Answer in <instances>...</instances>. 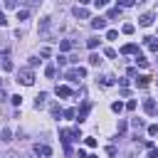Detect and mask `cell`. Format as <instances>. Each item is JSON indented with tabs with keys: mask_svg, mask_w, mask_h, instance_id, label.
<instances>
[{
	"mask_svg": "<svg viewBox=\"0 0 158 158\" xmlns=\"http://www.w3.org/2000/svg\"><path fill=\"white\" fill-rule=\"evenodd\" d=\"M59 138H62L64 143L79 141V138H81V131H79V128H62V131H59Z\"/></svg>",
	"mask_w": 158,
	"mask_h": 158,
	"instance_id": "cell-1",
	"label": "cell"
},
{
	"mask_svg": "<svg viewBox=\"0 0 158 158\" xmlns=\"http://www.w3.org/2000/svg\"><path fill=\"white\" fill-rule=\"evenodd\" d=\"M64 77H67L69 81H81V79L86 77V69H84V67H74V69H67Z\"/></svg>",
	"mask_w": 158,
	"mask_h": 158,
	"instance_id": "cell-2",
	"label": "cell"
},
{
	"mask_svg": "<svg viewBox=\"0 0 158 158\" xmlns=\"http://www.w3.org/2000/svg\"><path fill=\"white\" fill-rule=\"evenodd\" d=\"M17 81H20V84H25V86H32V84H35V72H32V69H20Z\"/></svg>",
	"mask_w": 158,
	"mask_h": 158,
	"instance_id": "cell-3",
	"label": "cell"
},
{
	"mask_svg": "<svg viewBox=\"0 0 158 158\" xmlns=\"http://www.w3.org/2000/svg\"><path fill=\"white\" fill-rule=\"evenodd\" d=\"M143 111L153 116V114L158 111V104H156V99H146V101H143Z\"/></svg>",
	"mask_w": 158,
	"mask_h": 158,
	"instance_id": "cell-4",
	"label": "cell"
},
{
	"mask_svg": "<svg viewBox=\"0 0 158 158\" xmlns=\"http://www.w3.org/2000/svg\"><path fill=\"white\" fill-rule=\"evenodd\" d=\"M32 151H35V156H44V158H47V156H52V148H49V146H44V143H37Z\"/></svg>",
	"mask_w": 158,
	"mask_h": 158,
	"instance_id": "cell-5",
	"label": "cell"
},
{
	"mask_svg": "<svg viewBox=\"0 0 158 158\" xmlns=\"http://www.w3.org/2000/svg\"><path fill=\"white\" fill-rule=\"evenodd\" d=\"M153 20H156V17H153V12H146V15H141V17H138V25H141V27H151V25H153Z\"/></svg>",
	"mask_w": 158,
	"mask_h": 158,
	"instance_id": "cell-6",
	"label": "cell"
},
{
	"mask_svg": "<svg viewBox=\"0 0 158 158\" xmlns=\"http://www.w3.org/2000/svg\"><path fill=\"white\" fill-rule=\"evenodd\" d=\"M57 96H62V99H67V96H72V89H69L67 84H59V86H57Z\"/></svg>",
	"mask_w": 158,
	"mask_h": 158,
	"instance_id": "cell-7",
	"label": "cell"
},
{
	"mask_svg": "<svg viewBox=\"0 0 158 158\" xmlns=\"http://www.w3.org/2000/svg\"><path fill=\"white\" fill-rule=\"evenodd\" d=\"M89 111H91V104H84V106H81V109L77 111V118H79V123H81V121L86 118V114H89Z\"/></svg>",
	"mask_w": 158,
	"mask_h": 158,
	"instance_id": "cell-8",
	"label": "cell"
},
{
	"mask_svg": "<svg viewBox=\"0 0 158 158\" xmlns=\"http://www.w3.org/2000/svg\"><path fill=\"white\" fill-rule=\"evenodd\" d=\"M91 27H94V30H104V27H106V17H94V20H91Z\"/></svg>",
	"mask_w": 158,
	"mask_h": 158,
	"instance_id": "cell-9",
	"label": "cell"
},
{
	"mask_svg": "<svg viewBox=\"0 0 158 158\" xmlns=\"http://www.w3.org/2000/svg\"><path fill=\"white\" fill-rule=\"evenodd\" d=\"M47 30H49V17H42V20H40V25H37V32H42V35H44Z\"/></svg>",
	"mask_w": 158,
	"mask_h": 158,
	"instance_id": "cell-10",
	"label": "cell"
},
{
	"mask_svg": "<svg viewBox=\"0 0 158 158\" xmlns=\"http://www.w3.org/2000/svg\"><path fill=\"white\" fill-rule=\"evenodd\" d=\"M121 52H123V54H133V52H138V47H136L133 42H128V44H123V47H121Z\"/></svg>",
	"mask_w": 158,
	"mask_h": 158,
	"instance_id": "cell-11",
	"label": "cell"
},
{
	"mask_svg": "<svg viewBox=\"0 0 158 158\" xmlns=\"http://www.w3.org/2000/svg\"><path fill=\"white\" fill-rule=\"evenodd\" d=\"M136 84H138V86L143 89V86H148V84H151V77H148V74H141V77L136 79Z\"/></svg>",
	"mask_w": 158,
	"mask_h": 158,
	"instance_id": "cell-12",
	"label": "cell"
},
{
	"mask_svg": "<svg viewBox=\"0 0 158 158\" xmlns=\"http://www.w3.org/2000/svg\"><path fill=\"white\" fill-rule=\"evenodd\" d=\"M44 101H47V94L42 91V94H37V101H35V109H42L44 106Z\"/></svg>",
	"mask_w": 158,
	"mask_h": 158,
	"instance_id": "cell-13",
	"label": "cell"
},
{
	"mask_svg": "<svg viewBox=\"0 0 158 158\" xmlns=\"http://www.w3.org/2000/svg\"><path fill=\"white\" fill-rule=\"evenodd\" d=\"M89 64H91V67H99V64H101V57H99L96 52H94V54H89Z\"/></svg>",
	"mask_w": 158,
	"mask_h": 158,
	"instance_id": "cell-14",
	"label": "cell"
},
{
	"mask_svg": "<svg viewBox=\"0 0 158 158\" xmlns=\"http://www.w3.org/2000/svg\"><path fill=\"white\" fill-rule=\"evenodd\" d=\"M99 84H101V86H114L116 79H114V77H104V79H99Z\"/></svg>",
	"mask_w": 158,
	"mask_h": 158,
	"instance_id": "cell-15",
	"label": "cell"
},
{
	"mask_svg": "<svg viewBox=\"0 0 158 158\" xmlns=\"http://www.w3.org/2000/svg\"><path fill=\"white\" fill-rule=\"evenodd\" d=\"M99 42H101L99 37H91V40H86V47H89V49H96V47H99Z\"/></svg>",
	"mask_w": 158,
	"mask_h": 158,
	"instance_id": "cell-16",
	"label": "cell"
},
{
	"mask_svg": "<svg viewBox=\"0 0 158 158\" xmlns=\"http://www.w3.org/2000/svg\"><path fill=\"white\" fill-rule=\"evenodd\" d=\"M86 15H89V12H86L84 7H79V5L74 7V17H86Z\"/></svg>",
	"mask_w": 158,
	"mask_h": 158,
	"instance_id": "cell-17",
	"label": "cell"
},
{
	"mask_svg": "<svg viewBox=\"0 0 158 158\" xmlns=\"http://www.w3.org/2000/svg\"><path fill=\"white\" fill-rule=\"evenodd\" d=\"M59 49H62V52H69V49H72V42H69V40H62V42H59Z\"/></svg>",
	"mask_w": 158,
	"mask_h": 158,
	"instance_id": "cell-18",
	"label": "cell"
},
{
	"mask_svg": "<svg viewBox=\"0 0 158 158\" xmlns=\"http://www.w3.org/2000/svg\"><path fill=\"white\" fill-rule=\"evenodd\" d=\"M111 111H114V114H121V111H123V104H121V101H114V104H111Z\"/></svg>",
	"mask_w": 158,
	"mask_h": 158,
	"instance_id": "cell-19",
	"label": "cell"
},
{
	"mask_svg": "<svg viewBox=\"0 0 158 158\" xmlns=\"http://www.w3.org/2000/svg\"><path fill=\"white\" fill-rule=\"evenodd\" d=\"M10 136H12L10 128H2V131H0V141H10Z\"/></svg>",
	"mask_w": 158,
	"mask_h": 158,
	"instance_id": "cell-20",
	"label": "cell"
},
{
	"mask_svg": "<svg viewBox=\"0 0 158 158\" xmlns=\"http://www.w3.org/2000/svg\"><path fill=\"white\" fill-rule=\"evenodd\" d=\"M136 64H138V67H148V59L141 57V54H136Z\"/></svg>",
	"mask_w": 158,
	"mask_h": 158,
	"instance_id": "cell-21",
	"label": "cell"
},
{
	"mask_svg": "<svg viewBox=\"0 0 158 158\" xmlns=\"http://www.w3.org/2000/svg\"><path fill=\"white\" fill-rule=\"evenodd\" d=\"M133 30H136L133 25H123V27H121V32H123V35H133Z\"/></svg>",
	"mask_w": 158,
	"mask_h": 158,
	"instance_id": "cell-22",
	"label": "cell"
},
{
	"mask_svg": "<svg viewBox=\"0 0 158 158\" xmlns=\"http://www.w3.org/2000/svg\"><path fill=\"white\" fill-rule=\"evenodd\" d=\"M27 15H30L27 10H20V7H17V20H27Z\"/></svg>",
	"mask_w": 158,
	"mask_h": 158,
	"instance_id": "cell-23",
	"label": "cell"
},
{
	"mask_svg": "<svg viewBox=\"0 0 158 158\" xmlns=\"http://www.w3.org/2000/svg\"><path fill=\"white\" fill-rule=\"evenodd\" d=\"M2 69H5V72H12V62H10V59H2Z\"/></svg>",
	"mask_w": 158,
	"mask_h": 158,
	"instance_id": "cell-24",
	"label": "cell"
},
{
	"mask_svg": "<svg viewBox=\"0 0 158 158\" xmlns=\"http://www.w3.org/2000/svg\"><path fill=\"white\" fill-rule=\"evenodd\" d=\"M10 101H12L15 106H20V104H22V96H20V94H15V96H10Z\"/></svg>",
	"mask_w": 158,
	"mask_h": 158,
	"instance_id": "cell-25",
	"label": "cell"
},
{
	"mask_svg": "<svg viewBox=\"0 0 158 158\" xmlns=\"http://www.w3.org/2000/svg\"><path fill=\"white\" fill-rule=\"evenodd\" d=\"M116 37H118L116 30H109V32H106V40H116Z\"/></svg>",
	"mask_w": 158,
	"mask_h": 158,
	"instance_id": "cell-26",
	"label": "cell"
},
{
	"mask_svg": "<svg viewBox=\"0 0 158 158\" xmlns=\"http://www.w3.org/2000/svg\"><path fill=\"white\" fill-rule=\"evenodd\" d=\"M104 54H106V57H111V59H114V57H116V49H111V47H106V49H104Z\"/></svg>",
	"mask_w": 158,
	"mask_h": 158,
	"instance_id": "cell-27",
	"label": "cell"
},
{
	"mask_svg": "<svg viewBox=\"0 0 158 158\" xmlns=\"http://www.w3.org/2000/svg\"><path fill=\"white\" fill-rule=\"evenodd\" d=\"M156 133H158V126L151 123V126H148V136H156Z\"/></svg>",
	"mask_w": 158,
	"mask_h": 158,
	"instance_id": "cell-28",
	"label": "cell"
},
{
	"mask_svg": "<svg viewBox=\"0 0 158 158\" xmlns=\"http://www.w3.org/2000/svg\"><path fill=\"white\" fill-rule=\"evenodd\" d=\"M136 0H118V7H128V5H133Z\"/></svg>",
	"mask_w": 158,
	"mask_h": 158,
	"instance_id": "cell-29",
	"label": "cell"
},
{
	"mask_svg": "<svg viewBox=\"0 0 158 158\" xmlns=\"http://www.w3.org/2000/svg\"><path fill=\"white\" fill-rule=\"evenodd\" d=\"M59 114H62V109H59V106H52V116H54V118H59Z\"/></svg>",
	"mask_w": 158,
	"mask_h": 158,
	"instance_id": "cell-30",
	"label": "cell"
},
{
	"mask_svg": "<svg viewBox=\"0 0 158 158\" xmlns=\"http://www.w3.org/2000/svg\"><path fill=\"white\" fill-rule=\"evenodd\" d=\"M64 116H67V118H74V116H77V111H74V109H67V111H64Z\"/></svg>",
	"mask_w": 158,
	"mask_h": 158,
	"instance_id": "cell-31",
	"label": "cell"
},
{
	"mask_svg": "<svg viewBox=\"0 0 158 158\" xmlns=\"http://www.w3.org/2000/svg\"><path fill=\"white\" fill-rule=\"evenodd\" d=\"M94 5H96V7H106V5H109V0H94Z\"/></svg>",
	"mask_w": 158,
	"mask_h": 158,
	"instance_id": "cell-32",
	"label": "cell"
},
{
	"mask_svg": "<svg viewBox=\"0 0 158 158\" xmlns=\"http://www.w3.org/2000/svg\"><path fill=\"white\" fill-rule=\"evenodd\" d=\"M118 12H121V7H114V10H109V17H116Z\"/></svg>",
	"mask_w": 158,
	"mask_h": 158,
	"instance_id": "cell-33",
	"label": "cell"
},
{
	"mask_svg": "<svg viewBox=\"0 0 158 158\" xmlns=\"http://www.w3.org/2000/svg\"><path fill=\"white\" fill-rule=\"evenodd\" d=\"M44 74H47V77H54V67H52V64H49V67H47V69H44Z\"/></svg>",
	"mask_w": 158,
	"mask_h": 158,
	"instance_id": "cell-34",
	"label": "cell"
},
{
	"mask_svg": "<svg viewBox=\"0 0 158 158\" xmlns=\"http://www.w3.org/2000/svg\"><path fill=\"white\" fill-rule=\"evenodd\" d=\"M118 133H126V121H118Z\"/></svg>",
	"mask_w": 158,
	"mask_h": 158,
	"instance_id": "cell-35",
	"label": "cell"
},
{
	"mask_svg": "<svg viewBox=\"0 0 158 158\" xmlns=\"http://www.w3.org/2000/svg\"><path fill=\"white\" fill-rule=\"evenodd\" d=\"M84 143H86V146H89V148H94V146H96V138H86V141H84Z\"/></svg>",
	"mask_w": 158,
	"mask_h": 158,
	"instance_id": "cell-36",
	"label": "cell"
},
{
	"mask_svg": "<svg viewBox=\"0 0 158 158\" xmlns=\"http://www.w3.org/2000/svg\"><path fill=\"white\" fill-rule=\"evenodd\" d=\"M148 158H158V148H151V153H148Z\"/></svg>",
	"mask_w": 158,
	"mask_h": 158,
	"instance_id": "cell-37",
	"label": "cell"
},
{
	"mask_svg": "<svg viewBox=\"0 0 158 158\" xmlns=\"http://www.w3.org/2000/svg\"><path fill=\"white\" fill-rule=\"evenodd\" d=\"M5 25H7V20H5V15L0 12V27H5Z\"/></svg>",
	"mask_w": 158,
	"mask_h": 158,
	"instance_id": "cell-38",
	"label": "cell"
},
{
	"mask_svg": "<svg viewBox=\"0 0 158 158\" xmlns=\"http://www.w3.org/2000/svg\"><path fill=\"white\" fill-rule=\"evenodd\" d=\"M89 2H91V0H79V5H89Z\"/></svg>",
	"mask_w": 158,
	"mask_h": 158,
	"instance_id": "cell-39",
	"label": "cell"
},
{
	"mask_svg": "<svg viewBox=\"0 0 158 158\" xmlns=\"http://www.w3.org/2000/svg\"><path fill=\"white\" fill-rule=\"evenodd\" d=\"M86 158H99V156H86Z\"/></svg>",
	"mask_w": 158,
	"mask_h": 158,
	"instance_id": "cell-40",
	"label": "cell"
},
{
	"mask_svg": "<svg viewBox=\"0 0 158 158\" xmlns=\"http://www.w3.org/2000/svg\"><path fill=\"white\" fill-rule=\"evenodd\" d=\"M0 89H2V81H0Z\"/></svg>",
	"mask_w": 158,
	"mask_h": 158,
	"instance_id": "cell-41",
	"label": "cell"
}]
</instances>
